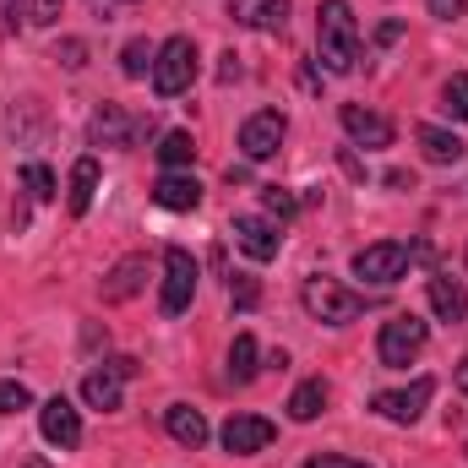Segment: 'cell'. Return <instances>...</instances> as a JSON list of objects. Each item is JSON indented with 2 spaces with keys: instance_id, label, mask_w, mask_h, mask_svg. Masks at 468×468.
I'll list each match as a JSON object with an SVG mask.
<instances>
[{
  "instance_id": "6da1fadb",
  "label": "cell",
  "mask_w": 468,
  "mask_h": 468,
  "mask_svg": "<svg viewBox=\"0 0 468 468\" xmlns=\"http://www.w3.org/2000/svg\"><path fill=\"white\" fill-rule=\"evenodd\" d=\"M316 55L333 77H349L359 66V22H354L349 0H322L316 5Z\"/></svg>"
},
{
  "instance_id": "7a4b0ae2",
  "label": "cell",
  "mask_w": 468,
  "mask_h": 468,
  "mask_svg": "<svg viewBox=\"0 0 468 468\" xmlns=\"http://www.w3.org/2000/svg\"><path fill=\"white\" fill-rule=\"evenodd\" d=\"M191 82H197V44H191L186 33H175V38H164L158 55H153V93H158V99H180Z\"/></svg>"
},
{
  "instance_id": "3957f363",
  "label": "cell",
  "mask_w": 468,
  "mask_h": 468,
  "mask_svg": "<svg viewBox=\"0 0 468 468\" xmlns=\"http://www.w3.org/2000/svg\"><path fill=\"white\" fill-rule=\"evenodd\" d=\"M300 300H305L311 322H322V327H349L354 316L365 311V294H354V289H344L338 278H305Z\"/></svg>"
},
{
  "instance_id": "277c9868",
  "label": "cell",
  "mask_w": 468,
  "mask_h": 468,
  "mask_svg": "<svg viewBox=\"0 0 468 468\" xmlns=\"http://www.w3.org/2000/svg\"><path fill=\"white\" fill-rule=\"evenodd\" d=\"M409 261H414V245H403V239H376V245L354 250V278L387 289V283H398V278L409 272Z\"/></svg>"
},
{
  "instance_id": "5b68a950",
  "label": "cell",
  "mask_w": 468,
  "mask_h": 468,
  "mask_svg": "<svg viewBox=\"0 0 468 468\" xmlns=\"http://www.w3.org/2000/svg\"><path fill=\"white\" fill-rule=\"evenodd\" d=\"M425 344H431V327H425L420 316H409V311H403V316L381 322V338H376V359H381V365H392V370H403V365H409L414 354L425 349Z\"/></svg>"
},
{
  "instance_id": "8992f818",
  "label": "cell",
  "mask_w": 468,
  "mask_h": 468,
  "mask_svg": "<svg viewBox=\"0 0 468 468\" xmlns=\"http://www.w3.org/2000/svg\"><path fill=\"white\" fill-rule=\"evenodd\" d=\"M191 300H197V256L169 245L164 250V294H158V305H164V316H180V311H191Z\"/></svg>"
},
{
  "instance_id": "52a82bcc",
  "label": "cell",
  "mask_w": 468,
  "mask_h": 468,
  "mask_svg": "<svg viewBox=\"0 0 468 468\" xmlns=\"http://www.w3.org/2000/svg\"><path fill=\"white\" fill-rule=\"evenodd\" d=\"M436 398V381L431 376H420V381H409V387H398V392H376L370 398V409L381 414V420H392V425H414L420 414H425V403Z\"/></svg>"
},
{
  "instance_id": "ba28073f",
  "label": "cell",
  "mask_w": 468,
  "mask_h": 468,
  "mask_svg": "<svg viewBox=\"0 0 468 468\" xmlns=\"http://www.w3.org/2000/svg\"><path fill=\"white\" fill-rule=\"evenodd\" d=\"M283 136H289V120L278 115V110H256V115L239 125V153H245L250 164H267V158L283 147Z\"/></svg>"
},
{
  "instance_id": "9c48e42d",
  "label": "cell",
  "mask_w": 468,
  "mask_h": 468,
  "mask_svg": "<svg viewBox=\"0 0 468 468\" xmlns=\"http://www.w3.org/2000/svg\"><path fill=\"white\" fill-rule=\"evenodd\" d=\"M234 245L250 256V261H272L278 256V245H283V234H278V224L267 218V213H234Z\"/></svg>"
},
{
  "instance_id": "30bf717a",
  "label": "cell",
  "mask_w": 468,
  "mask_h": 468,
  "mask_svg": "<svg viewBox=\"0 0 468 468\" xmlns=\"http://www.w3.org/2000/svg\"><path fill=\"white\" fill-rule=\"evenodd\" d=\"M38 431H44V441L60 447V452H77V447H82V414L71 409V398H49V403L38 409Z\"/></svg>"
},
{
  "instance_id": "8fae6325",
  "label": "cell",
  "mask_w": 468,
  "mask_h": 468,
  "mask_svg": "<svg viewBox=\"0 0 468 468\" xmlns=\"http://www.w3.org/2000/svg\"><path fill=\"white\" fill-rule=\"evenodd\" d=\"M224 447H229L234 458L267 452L272 447V420H261V414H229L224 420Z\"/></svg>"
},
{
  "instance_id": "7c38bea8",
  "label": "cell",
  "mask_w": 468,
  "mask_h": 468,
  "mask_svg": "<svg viewBox=\"0 0 468 468\" xmlns=\"http://www.w3.org/2000/svg\"><path fill=\"white\" fill-rule=\"evenodd\" d=\"M338 120H344V131H349L354 147H392V120L376 115V110H365V104H344L338 110Z\"/></svg>"
},
{
  "instance_id": "4fadbf2b",
  "label": "cell",
  "mask_w": 468,
  "mask_h": 468,
  "mask_svg": "<svg viewBox=\"0 0 468 468\" xmlns=\"http://www.w3.org/2000/svg\"><path fill=\"white\" fill-rule=\"evenodd\" d=\"M142 289H147V256H120L115 267H110V278L99 283L104 305H125V300H136Z\"/></svg>"
},
{
  "instance_id": "5bb4252c",
  "label": "cell",
  "mask_w": 468,
  "mask_h": 468,
  "mask_svg": "<svg viewBox=\"0 0 468 468\" xmlns=\"http://www.w3.org/2000/svg\"><path fill=\"white\" fill-rule=\"evenodd\" d=\"M289 0H229V16L250 33H283L289 27Z\"/></svg>"
},
{
  "instance_id": "9a60e30c",
  "label": "cell",
  "mask_w": 468,
  "mask_h": 468,
  "mask_svg": "<svg viewBox=\"0 0 468 468\" xmlns=\"http://www.w3.org/2000/svg\"><path fill=\"white\" fill-rule=\"evenodd\" d=\"M88 142L93 147H136V120L125 115L120 104H104L99 115L88 120Z\"/></svg>"
},
{
  "instance_id": "2e32d148",
  "label": "cell",
  "mask_w": 468,
  "mask_h": 468,
  "mask_svg": "<svg viewBox=\"0 0 468 468\" xmlns=\"http://www.w3.org/2000/svg\"><path fill=\"white\" fill-rule=\"evenodd\" d=\"M153 202H158V207H169V213H191V207H202V186H197V175L164 169V175H158V186H153Z\"/></svg>"
},
{
  "instance_id": "e0dca14e",
  "label": "cell",
  "mask_w": 468,
  "mask_h": 468,
  "mask_svg": "<svg viewBox=\"0 0 468 468\" xmlns=\"http://www.w3.org/2000/svg\"><path fill=\"white\" fill-rule=\"evenodd\" d=\"M164 431L180 441V447H207V420H202V409H191V403H169L164 409Z\"/></svg>"
},
{
  "instance_id": "ac0fdd59",
  "label": "cell",
  "mask_w": 468,
  "mask_h": 468,
  "mask_svg": "<svg viewBox=\"0 0 468 468\" xmlns=\"http://www.w3.org/2000/svg\"><path fill=\"white\" fill-rule=\"evenodd\" d=\"M414 142H420L425 164H463V153H468L463 136H458V131H441V125H420Z\"/></svg>"
},
{
  "instance_id": "d6986e66",
  "label": "cell",
  "mask_w": 468,
  "mask_h": 468,
  "mask_svg": "<svg viewBox=\"0 0 468 468\" xmlns=\"http://www.w3.org/2000/svg\"><path fill=\"white\" fill-rule=\"evenodd\" d=\"M93 197H99V158H77L71 164V186H66V213L82 218L93 207Z\"/></svg>"
},
{
  "instance_id": "ffe728a7",
  "label": "cell",
  "mask_w": 468,
  "mask_h": 468,
  "mask_svg": "<svg viewBox=\"0 0 468 468\" xmlns=\"http://www.w3.org/2000/svg\"><path fill=\"white\" fill-rule=\"evenodd\" d=\"M431 311H436L441 322H463V316H468V289H463V278H447V272H436V278H431Z\"/></svg>"
},
{
  "instance_id": "44dd1931",
  "label": "cell",
  "mask_w": 468,
  "mask_h": 468,
  "mask_svg": "<svg viewBox=\"0 0 468 468\" xmlns=\"http://www.w3.org/2000/svg\"><path fill=\"white\" fill-rule=\"evenodd\" d=\"M327 398H333V392H327V381H322V376L300 381V387L289 392V420H294V425H311V420L327 409Z\"/></svg>"
},
{
  "instance_id": "7402d4cb",
  "label": "cell",
  "mask_w": 468,
  "mask_h": 468,
  "mask_svg": "<svg viewBox=\"0 0 468 468\" xmlns=\"http://www.w3.org/2000/svg\"><path fill=\"white\" fill-rule=\"evenodd\" d=\"M82 398H88V409H120V376L104 365V370H88L82 376Z\"/></svg>"
},
{
  "instance_id": "603a6c76",
  "label": "cell",
  "mask_w": 468,
  "mask_h": 468,
  "mask_svg": "<svg viewBox=\"0 0 468 468\" xmlns=\"http://www.w3.org/2000/svg\"><path fill=\"white\" fill-rule=\"evenodd\" d=\"M153 153H158V164H164V169H191V158H197V142H191V131H164Z\"/></svg>"
},
{
  "instance_id": "cb8c5ba5",
  "label": "cell",
  "mask_w": 468,
  "mask_h": 468,
  "mask_svg": "<svg viewBox=\"0 0 468 468\" xmlns=\"http://www.w3.org/2000/svg\"><path fill=\"white\" fill-rule=\"evenodd\" d=\"M256 359H261L256 338H250V333H239V338H234V349H229V381H239V387H245V381H256V370H261Z\"/></svg>"
},
{
  "instance_id": "d4e9b609",
  "label": "cell",
  "mask_w": 468,
  "mask_h": 468,
  "mask_svg": "<svg viewBox=\"0 0 468 468\" xmlns=\"http://www.w3.org/2000/svg\"><path fill=\"white\" fill-rule=\"evenodd\" d=\"M261 213L283 224V218H294V213H300V202H294V191H289V186H261Z\"/></svg>"
},
{
  "instance_id": "484cf974",
  "label": "cell",
  "mask_w": 468,
  "mask_h": 468,
  "mask_svg": "<svg viewBox=\"0 0 468 468\" xmlns=\"http://www.w3.org/2000/svg\"><path fill=\"white\" fill-rule=\"evenodd\" d=\"M153 55H158V49H147V38H131V44L120 49V71H125V77H147V71H153Z\"/></svg>"
},
{
  "instance_id": "4316f807",
  "label": "cell",
  "mask_w": 468,
  "mask_h": 468,
  "mask_svg": "<svg viewBox=\"0 0 468 468\" xmlns=\"http://www.w3.org/2000/svg\"><path fill=\"white\" fill-rule=\"evenodd\" d=\"M441 110L452 120H468V77L458 71V77H447V88H441Z\"/></svg>"
},
{
  "instance_id": "83f0119b",
  "label": "cell",
  "mask_w": 468,
  "mask_h": 468,
  "mask_svg": "<svg viewBox=\"0 0 468 468\" xmlns=\"http://www.w3.org/2000/svg\"><path fill=\"white\" fill-rule=\"evenodd\" d=\"M22 186H27L33 202H55V175H49L44 164H27V169H22Z\"/></svg>"
},
{
  "instance_id": "f1b7e54d",
  "label": "cell",
  "mask_w": 468,
  "mask_h": 468,
  "mask_svg": "<svg viewBox=\"0 0 468 468\" xmlns=\"http://www.w3.org/2000/svg\"><path fill=\"white\" fill-rule=\"evenodd\" d=\"M22 409H33L27 381H0V414H22Z\"/></svg>"
},
{
  "instance_id": "f546056e",
  "label": "cell",
  "mask_w": 468,
  "mask_h": 468,
  "mask_svg": "<svg viewBox=\"0 0 468 468\" xmlns=\"http://www.w3.org/2000/svg\"><path fill=\"white\" fill-rule=\"evenodd\" d=\"M229 300H234V311H250V305L261 300V289H256V278H250V272H234V278H229Z\"/></svg>"
},
{
  "instance_id": "4dcf8cb0",
  "label": "cell",
  "mask_w": 468,
  "mask_h": 468,
  "mask_svg": "<svg viewBox=\"0 0 468 468\" xmlns=\"http://www.w3.org/2000/svg\"><path fill=\"white\" fill-rule=\"evenodd\" d=\"M55 60H60L66 71H82V66H88V44H82V38H66V44L55 49Z\"/></svg>"
},
{
  "instance_id": "1f68e13d",
  "label": "cell",
  "mask_w": 468,
  "mask_h": 468,
  "mask_svg": "<svg viewBox=\"0 0 468 468\" xmlns=\"http://www.w3.org/2000/svg\"><path fill=\"white\" fill-rule=\"evenodd\" d=\"M22 22V0H0V38H11Z\"/></svg>"
},
{
  "instance_id": "d6a6232c",
  "label": "cell",
  "mask_w": 468,
  "mask_h": 468,
  "mask_svg": "<svg viewBox=\"0 0 468 468\" xmlns=\"http://www.w3.org/2000/svg\"><path fill=\"white\" fill-rule=\"evenodd\" d=\"M60 5H66V0H33V22H38V27H49V22L60 16Z\"/></svg>"
},
{
  "instance_id": "836d02e7",
  "label": "cell",
  "mask_w": 468,
  "mask_h": 468,
  "mask_svg": "<svg viewBox=\"0 0 468 468\" xmlns=\"http://www.w3.org/2000/svg\"><path fill=\"white\" fill-rule=\"evenodd\" d=\"M305 468H370V463H359V458H338V452H322V458H311Z\"/></svg>"
},
{
  "instance_id": "e575fe53",
  "label": "cell",
  "mask_w": 468,
  "mask_h": 468,
  "mask_svg": "<svg viewBox=\"0 0 468 468\" xmlns=\"http://www.w3.org/2000/svg\"><path fill=\"white\" fill-rule=\"evenodd\" d=\"M468 0H431V16H441V22H452V16H463Z\"/></svg>"
},
{
  "instance_id": "d590c367",
  "label": "cell",
  "mask_w": 468,
  "mask_h": 468,
  "mask_svg": "<svg viewBox=\"0 0 468 468\" xmlns=\"http://www.w3.org/2000/svg\"><path fill=\"white\" fill-rule=\"evenodd\" d=\"M110 370H115L120 381H125V376H136V359H125V354H115V359H110Z\"/></svg>"
},
{
  "instance_id": "8d00e7d4",
  "label": "cell",
  "mask_w": 468,
  "mask_h": 468,
  "mask_svg": "<svg viewBox=\"0 0 468 468\" xmlns=\"http://www.w3.org/2000/svg\"><path fill=\"white\" fill-rule=\"evenodd\" d=\"M239 77V55H224V66H218V82H234Z\"/></svg>"
},
{
  "instance_id": "74e56055",
  "label": "cell",
  "mask_w": 468,
  "mask_h": 468,
  "mask_svg": "<svg viewBox=\"0 0 468 468\" xmlns=\"http://www.w3.org/2000/svg\"><path fill=\"white\" fill-rule=\"evenodd\" d=\"M398 33H403V22H381V27H376V44H392Z\"/></svg>"
},
{
  "instance_id": "f35d334b",
  "label": "cell",
  "mask_w": 468,
  "mask_h": 468,
  "mask_svg": "<svg viewBox=\"0 0 468 468\" xmlns=\"http://www.w3.org/2000/svg\"><path fill=\"white\" fill-rule=\"evenodd\" d=\"M387 186H392V191H414V175H403V169H392V175H387Z\"/></svg>"
},
{
  "instance_id": "ab89813d",
  "label": "cell",
  "mask_w": 468,
  "mask_h": 468,
  "mask_svg": "<svg viewBox=\"0 0 468 468\" xmlns=\"http://www.w3.org/2000/svg\"><path fill=\"white\" fill-rule=\"evenodd\" d=\"M458 392H463V398H468V359H463V365H458Z\"/></svg>"
},
{
  "instance_id": "60d3db41",
  "label": "cell",
  "mask_w": 468,
  "mask_h": 468,
  "mask_svg": "<svg viewBox=\"0 0 468 468\" xmlns=\"http://www.w3.org/2000/svg\"><path fill=\"white\" fill-rule=\"evenodd\" d=\"M27 468H44V463H27Z\"/></svg>"
}]
</instances>
